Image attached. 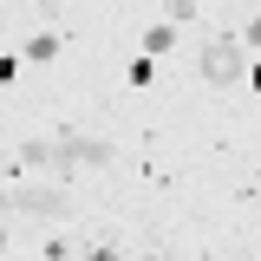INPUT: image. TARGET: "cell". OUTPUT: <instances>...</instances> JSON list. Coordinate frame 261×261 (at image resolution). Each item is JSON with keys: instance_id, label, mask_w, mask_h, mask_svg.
<instances>
[{"instance_id": "obj_1", "label": "cell", "mask_w": 261, "mask_h": 261, "mask_svg": "<svg viewBox=\"0 0 261 261\" xmlns=\"http://www.w3.org/2000/svg\"><path fill=\"white\" fill-rule=\"evenodd\" d=\"M202 79H209V85H235V79H242V46H235V33H222V39L202 46Z\"/></svg>"}, {"instance_id": "obj_2", "label": "cell", "mask_w": 261, "mask_h": 261, "mask_svg": "<svg viewBox=\"0 0 261 261\" xmlns=\"http://www.w3.org/2000/svg\"><path fill=\"white\" fill-rule=\"evenodd\" d=\"M13 202H27V209H39V216H65V190H20Z\"/></svg>"}, {"instance_id": "obj_3", "label": "cell", "mask_w": 261, "mask_h": 261, "mask_svg": "<svg viewBox=\"0 0 261 261\" xmlns=\"http://www.w3.org/2000/svg\"><path fill=\"white\" fill-rule=\"evenodd\" d=\"M248 39H255V46H261V20H255V27H248Z\"/></svg>"}]
</instances>
